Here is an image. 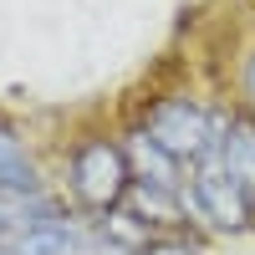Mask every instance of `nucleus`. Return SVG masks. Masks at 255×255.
<instances>
[{"instance_id":"nucleus-5","label":"nucleus","mask_w":255,"mask_h":255,"mask_svg":"<svg viewBox=\"0 0 255 255\" xmlns=\"http://www.w3.org/2000/svg\"><path fill=\"white\" fill-rule=\"evenodd\" d=\"M215 148L225 153L230 174H235L250 194H255V123H215Z\"/></svg>"},{"instance_id":"nucleus-3","label":"nucleus","mask_w":255,"mask_h":255,"mask_svg":"<svg viewBox=\"0 0 255 255\" xmlns=\"http://www.w3.org/2000/svg\"><path fill=\"white\" fill-rule=\"evenodd\" d=\"M215 123H220V118H209L199 102H189V97H163L158 108L148 113V133H153L179 163H184V158L199 163V158L209 153V143H215Z\"/></svg>"},{"instance_id":"nucleus-4","label":"nucleus","mask_w":255,"mask_h":255,"mask_svg":"<svg viewBox=\"0 0 255 255\" xmlns=\"http://www.w3.org/2000/svg\"><path fill=\"white\" fill-rule=\"evenodd\" d=\"M128 168H133L138 184H148V189H168V194H179V189H184L179 158L168 153V148L148 133V128H138V133L128 138Z\"/></svg>"},{"instance_id":"nucleus-10","label":"nucleus","mask_w":255,"mask_h":255,"mask_svg":"<svg viewBox=\"0 0 255 255\" xmlns=\"http://www.w3.org/2000/svg\"><path fill=\"white\" fill-rule=\"evenodd\" d=\"M245 82H250V97H255V61H250V77H245Z\"/></svg>"},{"instance_id":"nucleus-9","label":"nucleus","mask_w":255,"mask_h":255,"mask_svg":"<svg viewBox=\"0 0 255 255\" xmlns=\"http://www.w3.org/2000/svg\"><path fill=\"white\" fill-rule=\"evenodd\" d=\"M143 255H199V250H189V245H174V240H153Z\"/></svg>"},{"instance_id":"nucleus-8","label":"nucleus","mask_w":255,"mask_h":255,"mask_svg":"<svg viewBox=\"0 0 255 255\" xmlns=\"http://www.w3.org/2000/svg\"><path fill=\"white\" fill-rule=\"evenodd\" d=\"M179 209H184V199L168 194V189H148V184L133 189V215H138L143 225H184Z\"/></svg>"},{"instance_id":"nucleus-1","label":"nucleus","mask_w":255,"mask_h":255,"mask_svg":"<svg viewBox=\"0 0 255 255\" xmlns=\"http://www.w3.org/2000/svg\"><path fill=\"white\" fill-rule=\"evenodd\" d=\"M179 199H184V209H194L199 220H209V225H220V230H240L245 220H250V189L230 174V163H225V153L215 143H209V153L194 163V174H189V184L179 189Z\"/></svg>"},{"instance_id":"nucleus-7","label":"nucleus","mask_w":255,"mask_h":255,"mask_svg":"<svg viewBox=\"0 0 255 255\" xmlns=\"http://www.w3.org/2000/svg\"><path fill=\"white\" fill-rule=\"evenodd\" d=\"M0 194H36V168L20 148L15 128L0 123Z\"/></svg>"},{"instance_id":"nucleus-2","label":"nucleus","mask_w":255,"mask_h":255,"mask_svg":"<svg viewBox=\"0 0 255 255\" xmlns=\"http://www.w3.org/2000/svg\"><path fill=\"white\" fill-rule=\"evenodd\" d=\"M128 179H133L128 153L118 143H108V138H87L72 153V189H77V199L87 209H102V215H108L128 194Z\"/></svg>"},{"instance_id":"nucleus-6","label":"nucleus","mask_w":255,"mask_h":255,"mask_svg":"<svg viewBox=\"0 0 255 255\" xmlns=\"http://www.w3.org/2000/svg\"><path fill=\"white\" fill-rule=\"evenodd\" d=\"M82 245V235H77V225H67V220H41L36 230H26L15 245H10V255H72Z\"/></svg>"}]
</instances>
